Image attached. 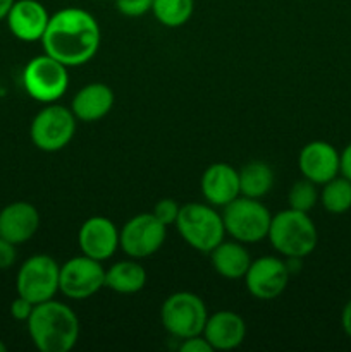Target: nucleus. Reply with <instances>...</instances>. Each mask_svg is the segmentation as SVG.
Masks as SVG:
<instances>
[{"label": "nucleus", "instance_id": "1", "mask_svg": "<svg viewBox=\"0 0 351 352\" xmlns=\"http://www.w3.org/2000/svg\"><path fill=\"white\" fill-rule=\"evenodd\" d=\"M100 41L102 31L95 16L79 7H65L50 16L41 47L65 67H78L95 57Z\"/></svg>", "mask_w": 351, "mask_h": 352}, {"label": "nucleus", "instance_id": "2", "mask_svg": "<svg viewBox=\"0 0 351 352\" xmlns=\"http://www.w3.org/2000/svg\"><path fill=\"white\" fill-rule=\"evenodd\" d=\"M28 333L40 352H69L79 340V318L67 305L50 301L34 305L26 322Z\"/></svg>", "mask_w": 351, "mask_h": 352}, {"label": "nucleus", "instance_id": "3", "mask_svg": "<svg viewBox=\"0 0 351 352\" xmlns=\"http://www.w3.org/2000/svg\"><path fill=\"white\" fill-rule=\"evenodd\" d=\"M267 239L281 256L305 258L317 248L319 232L308 213L288 208L272 215Z\"/></svg>", "mask_w": 351, "mask_h": 352}, {"label": "nucleus", "instance_id": "4", "mask_svg": "<svg viewBox=\"0 0 351 352\" xmlns=\"http://www.w3.org/2000/svg\"><path fill=\"white\" fill-rule=\"evenodd\" d=\"M176 227L182 241L198 253L209 254L226 237L222 215L209 203L181 205Z\"/></svg>", "mask_w": 351, "mask_h": 352}, {"label": "nucleus", "instance_id": "5", "mask_svg": "<svg viewBox=\"0 0 351 352\" xmlns=\"http://www.w3.org/2000/svg\"><path fill=\"white\" fill-rule=\"evenodd\" d=\"M222 222L227 236L243 244H255L267 239L272 215L260 199L237 196L224 206Z\"/></svg>", "mask_w": 351, "mask_h": 352}, {"label": "nucleus", "instance_id": "6", "mask_svg": "<svg viewBox=\"0 0 351 352\" xmlns=\"http://www.w3.org/2000/svg\"><path fill=\"white\" fill-rule=\"evenodd\" d=\"M206 320H209V311L205 302L193 292H174L162 302V327L179 340L202 336Z\"/></svg>", "mask_w": 351, "mask_h": 352}, {"label": "nucleus", "instance_id": "7", "mask_svg": "<svg viewBox=\"0 0 351 352\" xmlns=\"http://www.w3.org/2000/svg\"><path fill=\"white\" fill-rule=\"evenodd\" d=\"M76 124L78 119L71 109L57 105V102L47 103V107H43L31 120V143L47 153L64 150L74 138Z\"/></svg>", "mask_w": 351, "mask_h": 352}, {"label": "nucleus", "instance_id": "8", "mask_svg": "<svg viewBox=\"0 0 351 352\" xmlns=\"http://www.w3.org/2000/svg\"><path fill=\"white\" fill-rule=\"evenodd\" d=\"M69 67L43 54L33 57L23 69L24 91L40 103H55L69 88Z\"/></svg>", "mask_w": 351, "mask_h": 352}, {"label": "nucleus", "instance_id": "9", "mask_svg": "<svg viewBox=\"0 0 351 352\" xmlns=\"http://www.w3.org/2000/svg\"><path fill=\"white\" fill-rule=\"evenodd\" d=\"M58 274L61 265L50 254H33L17 270V296H23L33 305L50 301L58 292Z\"/></svg>", "mask_w": 351, "mask_h": 352}, {"label": "nucleus", "instance_id": "10", "mask_svg": "<svg viewBox=\"0 0 351 352\" xmlns=\"http://www.w3.org/2000/svg\"><path fill=\"white\" fill-rule=\"evenodd\" d=\"M167 227L153 213H138L119 230V248L133 260L150 258L164 246Z\"/></svg>", "mask_w": 351, "mask_h": 352}, {"label": "nucleus", "instance_id": "11", "mask_svg": "<svg viewBox=\"0 0 351 352\" xmlns=\"http://www.w3.org/2000/svg\"><path fill=\"white\" fill-rule=\"evenodd\" d=\"M102 287H105V268L102 261L81 254L61 265L58 292L67 299L85 301L93 298Z\"/></svg>", "mask_w": 351, "mask_h": 352}, {"label": "nucleus", "instance_id": "12", "mask_svg": "<svg viewBox=\"0 0 351 352\" xmlns=\"http://www.w3.org/2000/svg\"><path fill=\"white\" fill-rule=\"evenodd\" d=\"M289 277H291V274L286 267V260L277 256H262L251 261L250 268L243 278L246 291L255 299L272 301L286 291Z\"/></svg>", "mask_w": 351, "mask_h": 352}, {"label": "nucleus", "instance_id": "13", "mask_svg": "<svg viewBox=\"0 0 351 352\" xmlns=\"http://www.w3.org/2000/svg\"><path fill=\"white\" fill-rule=\"evenodd\" d=\"M78 244L81 254L103 263L119 250V229L107 217H89L79 229Z\"/></svg>", "mask_w": 351, "mask_h": 352}, {"label": "nucleus", "instance_id": "14", "mask_svg": "<svg viewBox=\"0 0 351 352\" xmlns=\"http://www.w3.org/2000/svg\"><path fill=\"white\" fill-rule=\"evenodd\" d=\"M341 153L327 141H310L298 157L299 172L305 179L322 186L339 175Z\"/></svg>", "mask_w": 351, "mask_h": 352}, {"label": "nucleus", "instance_id": "15", "mask_svg": "<svg viewBox=\"0 0 351 352\" xmlns=\"http://www.w3.org/2000/svg\"><path fill=\"white\" fill-rule=\"evenodd\" d=\"M48 19L47 7L38 0H16L6 17L10 33L24 43L41 41Z\"/></svg>", "mask_w": 351, "mask_h": 352}, {"label": "nucleus", "instance_id": "16", "mask_svg": "<svg viewBox=\"0 0 351 352\" xmlns=\"http://www.w3.org/2000/svg\"><path fill=\"white\" fill-rule=\"evenodd\" d=\"M40 229V212L28 201H12L0 210V237L21 246Z\"/></svg>", "mask_w": 351, "mask_h": 352}, {"label": "nucleus", "instance_id": "17", "mask_svg": "<svg viewBox=\"0 0 351 352\" xmlns=\"http://www.w3.org/2000/svg\"><path fill=\"white\" fill-rule=\"evenodd\" d=\"M200 189L205 201L212 206L224 208L233 199L241 196L240 192V172L229 164L217 162L212 164L202 175Z\"/></svg>", "mask_w": 351, "mask_h": 352}, {"label": "nucleus", "instance_id": "18", "mask_svg": "<svg viewBox=\"0 0 351 352\" xmlns=\"http://www.w3.org/2000/svg\"><path fill=\"white\" fill-rule=\"evenodd\" d=\"M202 336L209 340L213 351H233L246 339V323L237 313L222 309L209 315Z\"/></svg>", "mask_w": 351, "mask_h": 352}, {"label": "nucleus", "instance_id": "19", "mask_svg": "<svg viewBox=\"0 0 351 352\" xmlns=\"http://www.w3.org/2000/svg\"><path fill=\"white\" fill-rule=\"evenodd\" d=\"M116 96L110 86L103 82H89L83 86L71 102L74 117L81 122H96L112 110Z\"/></svg>", "mask_w": 351, "mask_h": 352}, {"label": "nucleus", "instance_id": "20", "mask_svg": "<svg viewBox=\"0 0 351 352\" xmlns=\"http://www.w3.org/2000/svg\"><path fill=\"white\" fill-rule=\"evenodd\" d=\"M210 263L220 277L227 280H240L246 275L251 265V258L243 243L222 241L210 251Z\"/></svg>", "mask_w": 351, "mask_h": 352}, {"label": "nucleus", "instance_id": "21", "mask_svg": "<svg viewBox=\"0 0 351 352\" xmlns=\"http://www.w3.org/2000/svg\"><path fill=\"white\" fill-rule=\"evenodd\" d=\"M147 270L140 260H123L105 270V287L117 294H136L147 285Z\"/></svg>", "mask_w": 351, "mask_h": 352}, {"label": "nucleus", "instance_id": "22", "mask_svg": "<svg viewBox=\"0 0 351 352\" xmlns=\"http://www.w3.org/2000/svg\"><path fill=\"white\" fill-rule=\"evenodd\" d=\"M237 172H240L241 196L262 199L270 192L272 186H274V170L265 162H250Z\"/></svg>", "mask_w": 351, "mask_h": 352}, {"label": "nucleus", "instance_id": "23", "mask_svg": "<svg viewBox=\"0 0 351 352\" xmlns=\"http://www.w3.org/2000/svg\"><path fill=\"white\" fill-rule=\"evenodd\" d=\"M320 205L323 210L332 215H343V213L351 210V181L343 177V175H336L330 179L329 182L322 184V191L319 196Z\"/></svg>", "mask_w": 351, "mask_h": 352}, {"label": "nucleus", "instance_id": "24", "mask_svg": "<svg viewBox=\"0 0 351 352\" xmlns=\"http://www.w3.org/2000/svg\"><path fill=\"white\" fill-rule=\"evenodd\" d=\"M195 0H153L151 14L165 28H181L191 19Z\"/></svg>", "mask_w": 351, "mask_h": 352}, {"label": "nucleus", "instance_id": "25", "mask_svg": "<svg viewBox=\"0 0 351 352\" xmlns=\"http://www.w3.org/2000/svg\"><path fill=\"white\" fill-rule=\"evenodd\" d=\"M319 196L320 192L317 191L315 182L303 177L301 181H296L295 184H292V188L289 189V195H288L289 208L298 210V212L310 213L313 208H315L317 203H319Z\"/></svg>", "mask_w": 351, "mask_h": 352}, {"label": "nucleus", "instance_id": "26", "mask_svg": "<svg viewBox=\"0 0 351 352\" xmlns=\"http://www.w3.org/2000/svg\"><path fill=\"white\" fill-rule=\"evenodd\" d=\"M179 210H181V205H179L176 199L172 198H164L160 201H157V205L153 206V215L164 223L165 227L176 226V220L179 217Z\"/></svg>", "mask_w": 351, "mask_h": 352}, {"label": "nucleus", "instance_id": "27", "mask_svg": "<svg viewBox=\"0 0 351 352\" xmlns=\"http://www.w3.org/2000/svg\"><path fill=\"white\" fill-rule=\"evenodd\" d=\"M153 0H116V9L126 17H141L151 12Z\"/></svg>", "mask_w": 351, "mask_h": 352}, {"label": "nucleus", "instance_id": "28", "mask_svg": "<svg viewBox=\"0 0 351 352\" xmlns=\"http://www.w3.org/2000/svg\"><path fill=\"white\" fill-rule=\"evenodd\" d=\"M34 305L31 301H28L23 296H17L12 302H10V316H12L16 322H28L33 313Z\"/></svg>", "mask_w": 351, "mask_h": 352}, {"label": "nucleus", "instance_id": "29", "mask_svg": "<svg viewBox=\"0 0 351 352\" xmlns=\"http://www.w3.org/2000/svg\"><path fill=\"white\" fill-rule=\"evenodd\" d=\"M16 244L9 243L7 239L0 237V270H7L12 267L17 260Z\"/></svg>", "mask_w": 351, "mask_h": 352}, {"label": "nucleus", "instance_id": "30", "mask_svg": "<svg viewBox=\"0 0 351 352\" xmlns=\"http://www.w3.org/2000/svg\"><path fill=\"white\" fill-rule=\"evenodd\" d=\"M181 352H212V346L209 344V340L203 336H195L189 337V339L181 340Z\"/></svg>", "mask_w": 351, "mask_h": 352}, {"label": "nucleus", "instance_id": "31", "mask_svg": "<svg viewBox=\"0 0 351 352\" xmlns=\"http://www.w3.org/2000/svg\"><path fill=\"white\" fill-rule=\"evenodd\" d=\"M339 174L343 177L351 181V143L341 151V164H339Z\"/></svg>", "mask_w": 351, "mask_h": 352}, {"label": "nucleus", "instance_id": "32", "mask_svg": "<svg viewBox=\"0 0 351 352\" xmlns=\"http://www.w3.org/2000/svg\"><path fill=\"white\" fill-rule=\"evenodd\" d=\"M341 327H343L344 333L351 339V299L344 305L343 311H341Z\"/></svg>", "mask_w": 351, "mask_h": 352}, {"label": "nucleus", "instance_id": "33", "mask_svg": "<svg viewBox=\"0 0 351 352\" xmlns=\"http://www.w3.org/2000/svg\"><path fill=\"white\" fill-rule=\"evenodd\" d=\"M14 2H16V0H0V23L6 21L7 14H9L10 7H12Z\"/></svg>", "mask_w": 351, "mask_h": 352}, {"label": "nucleus", "instance_id": "34", "mask_svg": "<svg viewBox=\"0 0 351 352\" xmlns=\"http://www.w3.org/2000/svg\"><path fill=\"white\" fill-rule=\"evenodd\" d=\"M7 351V346H6V342H3L2 339H0V352H6Z\"/></svg>", "mask_w": 351, "mask_h": 352}]
</instances>
